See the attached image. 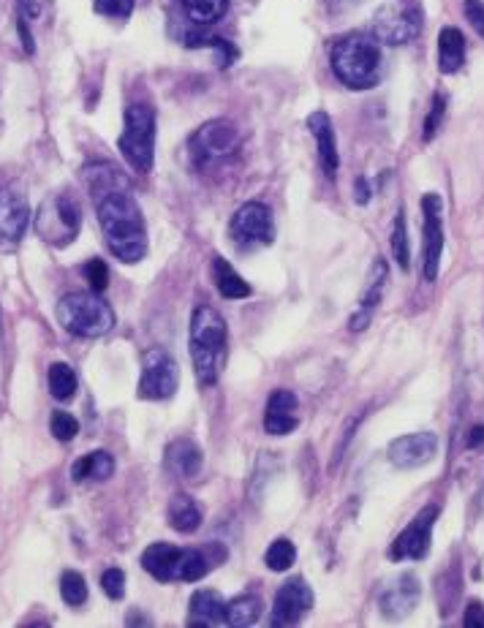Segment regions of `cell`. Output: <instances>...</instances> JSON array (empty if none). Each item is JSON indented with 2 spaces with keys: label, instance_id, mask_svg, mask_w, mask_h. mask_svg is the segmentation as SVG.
<instances>
[{
  "label": "cell",
  "instance_id": "1",
  "mask_svg": "<svg viewBox=\"0 0 484 628\" xmlns=\"http://www.w3.org/2000/svg\"><path fill=\"white\" fill-rule=\"evenodd\" d=\"M93 199H96L98 223H101V232H104L109 251L126 264H136L139 259H145L147 226L131 188L120 185V188L104 191Z\"/></svg>",
  "mask_w": 484,
  "mask_h": 628
},
{
  "label": "cell",
  "instance_id": "2",
  "mask_svg": "<svg viewBox=\"0 0 484 628\" xmlns=\"http://www.w3.org/2000/svg\"><path fill=\"white\" fill-rule=\"evenodd\" d=\"M223 351H226V321L210 305H199L191 316V362L196 381L213 387L221 376Z\"/></svg>",
  "mask_w": 484,
  "mask_h": 628
},
{
  "label": "cell",
  "instance_id": "3",
  "mask_svg": "<svg viewBox=\"0 0 484 628\" xmlns=\"http://www.w3.org/2000/svg\"><path fill=\"white\" fill-rule=\"evenodd\" d=\"M332 71L351 90H368L381 79V49L373 36L351 33L332 47Z\"/></svg>",
  "mask_w": 484,
  "mask_h": 628
},
{
  "label": "cell",
  "instance_id": "4",
  "mask_svg": "<svg viewBox=\"0 0 484 628\" xmlns=\"http://www.w3.org/2000/svg\"><path fill=\"white\" fill-rule=\"evenodd\" d=\"M58 321L77 338H101L115 327V310L98 291H74L58 302Z\"/></svg>",
  "mask_w": 484,
  "mask_h": 628
},
{
  "label": "cell",
  "instance_id": "5",
  "mask_svg": "<svg viewBox=\"0 0 484 628\" xmlns=\"http://www.w3.org/2000/svg\"><path fill=\"white\" fill-rule=\"evenodd\" d=\"M422 28H425V11L419 0H384L370 22L373 39L389 47L411 44Z\"/></svg>",
  "mask_w": 484,
  "mask_h": 628
},
{
  "label": "cell",
  "instance_id": "6",
  "mask_svg": "<svg viewBox=\"0 0 484 628\" xmlns=\"http://www.w3.org/2000/svg\"><path fill=\"white\" fill-rule=\"evenodd\" d=\"M120 153L136 172H150L155 150V112L147 104H131L126 109V126L120 134Z\"/></svg>",
  "mask_w": 484,
  "mask_h": 628
},
{
  "label": "cell",
  "instance_id": "7",
  "mask_svg": "<svg viewBox=\"0 0 484 628\" xmlns=\"http://www.w3.org/2000/svg\"><path fill=\"white\" fill-rule=\"evenodd\" d=\"M82 226V207L74 196H52L39 207L36 215V232L41 240L52 245H68L74 242Z\"/></svg>",
  "mask_w": 484,
  "mask_h": 628
},
{
  "label": "cell",
  "instance_id": "8",
  "mask_svg": "<svg viewBox=\"0 0 484 628\" xmlns=\"http://www.w3.org/2000/svg\"><path fill=\"white\" fill-rule=\"evenodd\" d=\"M237 147H240V134L226 120H210L188 139V153H191L199 169H207V166L232 158L237 153Z\"/></svg>",
  "mask_w": 484,
  "mask_h": 628
},
{
  "label": "cell",
  "instance_id": "9",
  "mask_svg": "<svg viewBox=\"0 0 484 628\" xmlns=\"http://www.w3.org/2000/svg\"><path fill=\"white\" fill-rule=\"evenodd\" d=\"M180 384V368L166 348H150L142 357L139 397L142 400H169Z\"/></svg>",
  "mask_w": 484,
  "mask_h": 628
},
{
  "label": "cell",
  "instance_id": "10",
  "mask_svg": "<svg viewBox=\"0 0 484 628\" xmlns=\"http://www.w3.org/2000/svg\"><path fill=\"white\" fill-rule=\"evenodd\" d=\"M229 234L240 248H253V245H270L275 240V218L272 210L262 202H245L234 213L229 223Z\"/></svg>",
  "mask_w": 484,
  "mask_h": 628
},
{
  "label": "cell",
  "instance_id": "11",
  "mask_svg": "<svg viewBox=\"0 0 484 628\" xmlns=\"http://www.w3.org/2000/svg\"><path fill=\"white\" fill-rule=\"evenodd\" d=\"M438 520V506H427L422 512L408 522V528L395 539L389 547V558L392 561H419L425 558L433 542V525Z\"/></svg>",
  "mask_w": 484,
  "mask_h": 628
},
{
  "label": "cell",
  "instance_id": "12",
  "mask_svg": "<svg viewBox=\"0 0 484 628\" xmlns=\"http://www.w3.org/2000/svg\"><path fill=\"white\" fill-rule=\"evenodd\" d=\"M422 213H425V251H422V270L427 281H436L438 267H441V253H444V221H441V196L427 194L422 199Z\"/></svg>",
  "mask_w": 484,
  "mask_h": 628
},
{
  "label": "cell",
  "instance_id": "13",
  "mask_svg": "<svg viewBox=\"0 0 484 628\" xmlns=\"http://www.w3.org/2000/svg\"><path fill=\"white\" fill-rule=\"evenodd\" d=\"M313 607V590L305 580L294 577L281 585L275 604H272L270 626H297Z\"/></svg>",
  "mask_w": 484,
  "mask_h": 628
},
{
  "label": "cell",
  "instance_id": "14",
  "mask_svg": "<svg viewBox=\"0 0 484 628\" xmlns=\"http://www.w3.org/2000/svg\"><path fill=\"white\" fill-rule=\"evenodd\" d=\"M438 452V438L433 433H408L395 438L389 444L387 455L389 463L395 468H403V471H411V468H422L427 465Z\"/></svg>",
  "mask_w": 484,
  "mask_h": 628
},
{
  "label": "cell",
  "instance_id": "15",
  "mask_svg": "<svg viewBox=\"0 0 484 628\" xmlns=\"http://www.w3.org/2000/svg\"><path fill=\"white\" fill-rule=\"evenodd\" d=\"M419 580L414 574H400L392 582H387L378 593V607L387 618H406L411 609L419 604Z\"/></svg>",
  "mask_w": 484,
  "mask_h": 628
},
{
  "label": "cell",
  "instance_id": "16",
  "mask_svg": "<svg viewBox=\"0 0 484 628\" xmlns=\"http://www.w3.org/2000/svg\"><path fill=\"white\" fill-rule=\"evenodd\" d=\"M387 278H389L387 261L384 259L373 261L368 283H365V291H362V297H359L357 313H351L349 329L362 332V329L368 327L370 321H373V313H376V308L381 305V297H384V289H387Z\"/></svg>",
  "mask_w": 484,
  "mask_h": 628
},
{
  "label": "cell",
  "instance_id": "17",
  "mask_svg": "<svg viewBox=\"0 0 484 628\" xmlns=\"http://www.w3.org/2000/svg\"><path fill=\"white\" fill-rule=\"evenodd\" d=\"M300 425L297 419V397L289 389H275L264 411V430L270 435H286Z\"/></svg>",
  "mask_w": 484,
  "mask_h": 628
},
{
  "label": "cell",
  "instance_id": "18",
  "mask_svg": "<svg viewBox=\"0 0 484 628\" xmlns=\"http://www.w3.org/2000/svg\"><path fill=\"white\" fill-rule=\"evenodd\" d=\"M28 221V199L14 191H0V242H20Z\"/></svg>",
  "mask_w": 484,
  "mask_h": 628
},
{
  "label": "cell",
  "instance_id": "19",
  "mask_svg": "<svg viewBox=\"0 0 484 628\" xmlns=\"http://www.w3.org/2000/svg\"><path fill=\"white\" fill-rule=\"evenodd\" d=\"M308 131L313 134V139H316V145H319L321 169H324L327 177H335V174H338L340 158L330 115H327V112H313V115L308 117Z\"/></svg>",
  "mask_w": 484,
  "mask_h": 628
},
{
  "label": "cell",
  "instance_id": "20",
  "mask_svg": "<svg viewBox=\"0 0 484 628\" xmlns=\"http://www.w3.org/2000/svg\"><path fill=\"white\" fill-rule=\"evenodd\" d=\"M180 558H183L180 547L166 542H155L142 552V566H145L147 574L155 577V580L175 582L177 569H180Z\"/></svg>",
  "mask_w": 484,
  "mask_h": 628
},
{
  "label": "cell",
  "instance_id": "21",
  "mask_svg": "<svg viewBox=\"0 0 484 628\" xmlns=\"http://www.w3.org/2000/svg\"><path fill=\"white\" fill-rule=\"evenodd\" d=\"M204 455L199 444H194L191 438H177L166 446V468L172 474L183 476V479H194L202 471Z\"/></svg>",
  "mask_w": 484,
  "mask_h": 628
},
{
  "label": "cell",
  "instance_id": "22",
  "mask_svg": "<svg viewBox=\"0 0 484 628\" xmlns=\"http://www.w3.org/2000/svg\"><path fill=\"white\" fill-rule=\"evenodd\" d=\"M226 623V601L215 590H196L188 607V626H221Z\"/></svg>",
  "mask_w": 484,
  "mask_h": 628
},
{
  "label": "cell",
  "instance_id": "23",
  "mask_svg": "<svg viewBox=\"0 0 484 628\" xmlns=\"http://www.w3.org/2000/svg\"><path fill=\"white\" fill-rule=\"evenodd\" d=\"M465 63V39L457 28H444L438 36V68L441 74H457Z\"/></svg>",
  "mask_w": 484,
  "mask_h": 628
},
{
  "label": "cell",
  "instance_id": "24",
  "mask_svg": "<svg viewBox=\"0 0 484 628\" xmlns=\"http://www.w3.org/2000/svg\"><path fill=\"white\" fill-rule=\"evenodd\" d=\"M112 474H115V457L109 455V452H101V449L79 457L74 468H71L74 482H107Z\"/></svg>",
  "mask_w": 484,
  "mask_h": 628
},
{
  "label": "cell",
  "instance_id": "25",
  "mask_svg": "<svg viewBox=\"0 0 484 628\" xmlns=\"http://www.w3.org/2000/svg\"><path fill=\"white\" fill-rule=\"evenodd\" d=\"M213 278H215V286L221 291L226 300H245V297H251V286L248 281L242 278L240 272L234 270L232 264L226 259H213Z\"/></svg>",
  "mask_w": 484,
  "mask_h": 628
},
{
  "label": "cell",
  "instance_id": "26",
  "mask_svg": "<svg viewBox=\"0 0 484 628\" xmlns=\"http://www.w3.org/2000/svg\"><path fill=\"white\" fill-rule=\"evenodd\" d=\"M169 525L180 533H194L202 525V509L196 506L194 498L177 495L169 503Z\"/></svg>",
  "mask_w": 484,
  "mask_h": 628
},
{
  "label": "cell",
  "instance_id": "27",
  "mask_svg": "<svg viewBox=\"0 0 484 628\" xmlns=\"http://www.w3.org/2000/svg\"><path fill=\"white\" fill-rule=\"evenodd\" d=\"M259 618H262V601L251 596V593L237 596V599L226 604V626H253Z\"/></svg>",
  "mask_w": 484,
  "mask_h": 628
},
{
  "label": "cell",
  "instance_id": "28",
  "mask_svg": "<svg viewBox=\"0 0 484 628\" xmlns=\"http://www.w3.org/2000/svg\"><path fill=\"white\" fill-rule=\"evenodd\" d=\"M194 25H213L229 11V0H180Z\"/></svg>",
  "mask_w": 484,
  "mask_h": 628
},
{
  "label": "cell",
  "instance_id": "29",
  "mask_svg": "<svg viewBox=\"0 0 484 628\" xmlns=\"http://www.w3.org/2000/svg\"><path fill=\"white\" fill-rule=\"evenodd\" d=\"M77 387L79 378L71 365H66V362H55V365L49 368V392H52L55 400H71V397L77 395Z\"/></svg>",
  "mask_w": 484,
  "mask_h": 628
},
{
  "label": "cell",
  "instance_id": "30",
  "mask_svg": "<svg viewBox=\"0 0 484 628\" xmlns=\"http://www.w3.org/2000/svg\"><path fill=\"white\" fill-rule=\"evenodd\" d=\"M60 596L68 607H82L88 601V582L79 571H63L60 577Z\"/></svg>",
  "mask_w": 484,
  "mask_h": 628
},
{
  "label": "cell",
  "instance_id": "31",
  "mask_svg": "<svg viewBox=\"0 0 484 628\" xmlns=\"http://www.w3.org/2000/svg\"><path fill=\"white\" fill-rule=\"evenodd\" d=\"M294 561H297V547H294L289 539H275V542L267 547V552H264V563H267L272 571L291 569Z\"/></svg>",
  "mask_w": 484,
  "mask_h": 628
},
{
  "label": "cell",
  "instance_id": "32",
  "mask_svg": "<svg viewBox=\"0 0 484 628\" xmlns=\"http://www.w3.org/2000/svg\"><path fill=\"white\" fill-rule=\"evenodd\" d=\"M392 253H395V261L400 270H408L411 267V251H408V232H406V213L400 210L392 223Z\"/></svg>",
  "mask_w": 484,
  "mask_h": 628
},
{
  "label": "cell",
  "instance_id": "33",
  "mask_svg": "<svg viewBox=\"0 0 484 628\" xmlns=\"http://www.w3.org/2000/svg\"><path fill=\"white\" fill-rule=\"evenodd\" d=\"M136 0H93V9L101 17H109V20L126 22L131 14H134Z\"/></svg>",
  "mask_w": 484,
  "mask_h": 628
},
{
  "label": "cell",
  "instance_id": "34",
  "mask_svg": "<svg viewBox=\"0 0 484 628\" xmlns=\"http://www.w3.org/2000/svg\"><path fill=\"white\" fill-rule=\"evenodd\" d=\"M49 430H52V435H55L58 441H71V438H77L79 433L77 416L66 414V411H55V414H52V422H49Z\"/></svg>",
  "mask_w": 484,
  "mask_h": 628
},
{
  "label": "cell",
  "instance_id": "35",
  "mask_svg": "<svg viewBox=\"0 0 484 628\" xmlns=\"http://www.w3.org/2000/svg\"><path fill=\"white\" fill-rule=\"evenodd\" d=\"M82 275L85 281L90 283V291H104L109 283V270L107 264L101 259H90L85 267H82Z\"/></svg>",
  "mask_w": 484,
  "mask_h": 628
},
{
  "label": "cell",
  "instance_id": "36",
  "mask_svg": "<svg viewBox=\"0 0 484 628\" xmlns=\"http://www.w3.org/2000/svg\"><path fill=\"white\" fill-rule=\"evenodd\" d=\"M101 588L112 601H120L126 596V574L120 569H107L101 574Z\"/></svg>",
  "mask_w": 484,
  "mask_h": 628
},
{
  "label": "cell",
  "instance_id": "37",
  "mask_svg": "<svg viewBox=\"0 0 484 628\" xmlns=\"http://www.w3.org/2000/svg\"><path fill=\"white\" fill-rule=\"evenodd\" d=\"M444 109H446V98L444 96H433V107H430V115H427V123H425V142H430L433 136H436L438 126H441V120H444Z\"/></svg>",
  "mask_w": 484,
  "mask_h": 628
},
{
  "label": "cell",
  "instance_id": "38",
  "mask_svg": "<svg viewBox=\"0 0 484 628\" xmlns=\"http://www.w3.org/2000/svg\"><path fill=\"white\" fill-rule=\"evenodd\" d=\"M465 20L471 22V28L484 39V3L482 0H465Z\"/></svg>",
  "mask_w": 484,
  "mask_h": 628
},
{
  "label": "cell",
  "instance_id": "39",
  "mask_svg": "<svg viewBox=\"0 0 484 628\" xmlns=\"http://www.w3.org/2000/svg\"><path fill=\"white\" fill-rule=\"evenodd\" d=\"M463 626L465 628H474V626H484V607L482 604H468L463 615Z\"/></svg>",
  "mask_w": 484,
  "mask_h": 628
},
{
  "label": "cell",
  "instance_id": "40",
  "mask_svg": "<svg viewBox=\"0 0 484 628\" xmlns=\"http://www.w3.org/2000/svg\"><path fill=\"white\" fill-rule=\"evenodd\" d=\"M359 0H327V6H330L332 11H343V9H349V6H357Z\"/></svg>",
  "mask_w": 484,
  "mask_h": 628
},
{
  "label": "cell",
  "instance_id": "41",
  "mask_svg": "<svg viewBox=\"0 0 484 628\" xmlns=\"http://www.w3.org/2000/svg\"><path fill=\"white\" fill-rule=\"evenodd\" d=\"M482 441H484V427H474V433H471V441H468V444L479 446Z\"/></svg>",
  "mask_w": 484,
  "mask_h": 628
}]
</instances>
